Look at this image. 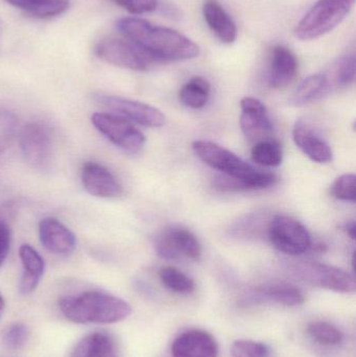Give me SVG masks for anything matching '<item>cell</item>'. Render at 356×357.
Returning a JSON list of instances; mask_svg holds the SVG:
<instances>
[{
  "mask_svg": "<svg viewBox=\"0 0 356 357\" xmlns=\"http://www.w3.org/2000/svg\"><path fill=\"white\" fill-rule=\"evenodd\" d=\"M29 337V331L26 325L23 323H14L4 331L2 342L8 349L17 350L26 344Z\"/></svg>",
  "mask_w": 356,
  "mask_h": 357,
  "instance_id": "4dcf8cb0",
  "label": "cell"
},
{
  "mask_svg": "<svg viewBox=\"0 0 356 357\" xmlns=\"http://www.w3.org/2000/svg\"><path fill=\"white\" fill-rule=\"evenodd\" d=\"M355 0H318L295 29L297 39L311 41L334 31L348 16Z\"/></svg>",
  "mask_w": 356,
  "mask_h": 357,
  "instance_id": "277c9868",
  "label": "cell"
},
{
  "mask_svg": "<svg viewBox=\"0 0 356 357\" xmlns=\"http://www.w3.org/2000/svg\"><path fill=\"white\" fill-rule=\"evenodd\" d=\"M63 316L75 324H113L132 314L127 302L104 291H85L59 301Z\"/></svg>",
  "mask_w": 356,
  "mask_h": 357,
  "instance_id": "3957f363",
  "label": "cell"
},
{
  "mask_svg": "<svg viewBox=\"0 0 356 357\" xmlns=\"http://www.w3.org/2000/svg\"><path fill=\"white\" fill-rule=\"evenodd\" d=\"M112 1L134 15L156 12L160 6V0H112Z\"/></svg>",
  "mask_w": 356,
  "mask_h": 357,
  "instance_id": "d6a6232c",
  "label": "cell"
},
{
  "mask_svg": "<svg viewBox=\"0 0 356 357\" xmlns=\"http://www.w3.org/2000/svg\"><path fill=\"white\" fill-rule=\"evenodd\" d=\"M39 236L43 247L56 255H68L77 247L75 234L56 218H44L40 222Z\"/></svg>",
  "mask_w": 356,
  "mask_h": 357,
  "instance_id": "2e32d148",
  "label": "cell"
},
{
  "mask_svg": "<svg viewBox=\"0 0 356 357\" xmlns=\"http://www.w3.org/2000/svg\"><path fill=\"white\" fill-rule=\"evenodd\" d=\"M95 54L108 64L135 71H146L152 60L129 40L108 38L96 45Z\"/></svg>",
  "mask_w": 356,
  "mask_h": 357,
  "instance_id": "9c48e42d",
  "label": "cell"
},
{
  "mask_svg": "<svg viewBox=\"0 0 356 357\" xmlns=\"http://www.w3.org/2000/svg\"><path fill=\"white\" fill-rule=\"evenodd\" d=\"M23 272L19 282V291L22 295H29L37 289L44 271L45 262L42 256L29 245H21L19 250Z\"/></svg>",
  "mask_w": 356,
  "mask_h": 357,
  "instance_id": "ffe728a7",
  "label": "cell"
},
{
  "mask_svg": "<svg viewBox=\"0 0 356 357\" xmlns=\"http://www.w3.org/2000/svg\"><path fill=\"white\" fill-rule=\"evenodd\" d=\"M203 16L215 37L225 44H231L238 39V26L232 17L217 0H205Z\"/></svg>",
  "mask_w": 356,
  "mask_h": 357,
  "instance_id": "d6986e66",
  "label": "cell"
},
{
  "mask_svg": "<svg viewBox=\"0 0 356 357\" xmlns=\"http://www.w3.org/2000/svg\"><path fill=\"white\" fill-rule=\"evenodd\" d=\"M4 1L40 19L60 16L69 8V0H4Z\"/></svg>",
  "mask_w": 356,
  "mask_h": 357,
  "instance_id": "7402d4cb",
  "label": "cell"
},
{
  "mask_svg": "<svg viewBox=\"0 0 356 357\" xmlns=\"http://www.w3.org/2000/svg\"><path fill=\"white\" fill-rule=\"evenodd\" d=\"M70 357H119L118 345L109 333H90L77 344Z\"/></svg>",
  "mask_w": 356,
  "mask_h": 357,
  "instance_id": "44dd1931",
  "label": "cell"
},
{
  "mask_svg": "<svg viewBox=\"0 0 356 357\" xmlns=\"http://www.w3.org/2000/svg\"><path fill=\"white\" fill-rule=\"evenodd\" d=\"M298 73V61L294 52L284 45L273 47L270 56L268 82L272 88L279 89L290 85Z\"/></svg>",
  "mask_w": 356,
  "mask_h": 357,
  "instance_id": "e0dca14e",
  "label": "cell"
},
{
  "mask_svg": "<svg viewBox=\"0 0 356 357\" xmlns=\"http://www.w3.org/2000/svg\"><path fill=\"white\" fill-rule=\"evenodd\" d=\"M4 307H6V301H4L3 297L0 294V320H1L2 314H3Z\"/></svg>",
  "mask_w": 356,
  "mask_h": 357,
  "instance_id": "d590c367",
  "label": "cell"
},
{
  "mask_svg": "<svg viewBox=\"0 0 356 357\" xmlns=\"http://www.w3.org/2000/svg\"><path fill=\"white\" fill-rule=\"evenodd\" d=\"M18 126V119L8 110H0V155L12 144Z\"/></svg>",
  "mask_w": 356,
  "mask_h": 357,
  "instance_id": "f546056e",
  "label": "cell"
},
{
  "mask_svg": "<svg viewBox=\"0 0 356 357\" xmlns=\"http://www.w3.org/2000/svg\"><path fill=\"white\" fill-rule=\"evenodd\" d=\"M286 270L300 280L336 293H355V277L341 268L314 261H286Z\"/></svg>",
  "mask_w": 356,
  "mask_h": 357,
  "instance_id": "5b68a950",
  "label": "cell"
},
{
  "mask_svg": "<svg viewBox=\"0 0 356 357\" xmlns=\"http://www.w3.org/2000/svg\"><path fill=\"white\" fill-rule=\"evenodd\" d=\"M117 29L154 63L190 60L200 54V47L183 33L154 25L144 19H121Z\"/></svg>",
  "mask_w": 356,
  "mask_h": 357,
  "instance_id": "6da1fadb",
  "label": "cell"
},
{
  "mask_svg": "<svg viewBox=\"0 0 356 357\" xmlns=\"http://www.w3.org/2000/svg\"><path fill=\"white\" fill-rule=\"evenodd\" d=\"M324 73L327 77L330 89L348 87L355 79V54L341 56Z\"/></svg>",
  "mask_w": 356,
  "mask_h": 357,
  "instance_id": "603a6c76",
  "label": "cell"
},
{
  "mask_svg": "<svg viewBox=\"0 0 356 357\" xmlns=\"http://www.w3.org/2000/svg\"><path fill=\"white\" fill-rule=\"evenodd\" d=\"M305 296L301 289L295 285L284 282L265 283L249 289L242 299L240 305H276L295 307L304 303Z\"/></svg>",
  "mask_w": 356,
  "mask_h": 357,
  "instance_id": "8fae6325",
  "label": "cell"
},
{
  "mask_svg": "<svg viewBox=\"0 0 356 357\" xmlns=\"http://www.w3.org/2000/svg\"><path fill=\"white\" fill-rule=\"evenodd\" d=\"M240 128L253 142L273 139L274 127L265 105L255 98H244L240 102Z\"/></svg>",
  "mask_w": 356,
  "mask_h": 357,
  "instance_id": "4fadbf2b",
  "label": "cell"
},
{
  "mask_svg": "<svg viewBox=\"0 0 356 357\" xmlns=\"http://www.w3.org/2000/svg\"><path fill=\"white\" fill-rule=\"evenodd\" d=\"M155 249L163 259L178 260L186 257L198 260L202 254L200 243L187 229L173 227L155 239Z\"/></svg>",
  "mask_w": 356,
  "mask_h": 357,
  "instance_id": "7c38bea8",
  "label": "cell"
},
{
  "mask_svg": "<svg viewBox=\"0 0 356 357\" xmlns=\"http://www.w3.org/2000/svg\"><path fill=\"white\" fill-rule=\"evenodd\" d=\"M284 158L282 146L274 139L257 142L251 152V159L256 165L274 167L281 165Z\"/></svg>",
  "mask_w": 356,
  "mask_h": 357,
  "instance_id": "484cf974",
  "label": "cell"
},
{
  "mask_svg": "<svg viewBox=\"0 0 356 357\" xmlns=\"http://www.w3.org/2000/svg\"><path fill=\"white\" fill-rule=\"evenodd\" d=\"M19 144L25 161L38 171H48L52 167L54 139L47 126L29 123L19 133Z\"/></svg>",
  "mask_w": 356,
  "mask_h": 357,
  "instance_id": "8992f818",
  "label": "cell"
},
{
  "mask_svg": "<svg viewBox=\"0 0 356 357\" xmlns=\"http://www.w3.org/2000/svg\"><path fill=\"white\" fill-rule=\"evenodd\" d=\"M332 197L341 201L355 203V176L353 174H346L336 178L332 186Z\"/></svg>",
  "mask_w": 356,
  "mask_h": 357,
  "instance_id": "1f68e13d",
  "label": "cell"
},
{
  "mask_svg": "<svg viewBox=\"0 0 356 357\" xmlns=\"http://www.w3.org/2000/svg\"><path fill=\"white\" fill-rule=\"evenodd\" d=\"M330 90L332 89L325 73H316V75H309L300 84L298 89L295 92L293 102L298 106L309 104L325 96Z\"/></svg>",
  "mask_w": 356,
  "mask_h": 357,
  "instance_id": "cb8c5ba5",
  "label": "cell"
},
{
  "mask_svg": "<svg viewBox=\"0 0 356 357\" xmlns=\"http://www.w3.org/2000/svg\"><path fill=\"white\" fill-rule=\"evenodd\" d=\"M272 245L288 255H301L311 247V237L304 225L286 215H275L268 225Z\"/></svg>",
  "mask_w": 356,
  "mask_h": 357,
  "instance_id": "52a82bcc",
  "label": "cell"
},
{
  "mask_svg": "<svg viewBox=\"0 0 356 357\" xmlns=\"http://www.w3.org/2000/svg\"><path fill=\"white\" fill-rule=\"evenodd\" d=\"M344 230L346 231L347 234L350 236V238L355 241L356 236V226L355 220L346 222V224L344 225Z\"/></svg>",
  "mask_w": 356,
  "mask_h": 357,
  "instance_id": "e575fe53",
  "label": "cell"
},
{
  "mask_svg": "<svg viewBox=\"0 0 356 357\" xmlns=\"http://www.w3.org/2000/svg\"><path fill=\"white\" fill-rule=\"evenodd\" d=\"M95 100L119 116L144 127L159 128L167 123V117L159 109L137 100L102 93L96 94Z\"/></svg>",
  "mask_w": 356,
  "mask_h": 357,
  "instance_id": "30bf717a",
  "label": "cell"
},
{
  "mask_svg": "<svg viewBox=\"0 0 356 357\" xmlns=\"http://www.w3.org/2000/svg\"><path fill=\"white\" fill-rule=\"evenodd\" d=\"M82 183L88 193L98 197H116L123 192V187L115 176L104 165L87 162L82 169Z\"/></svg>",
  "mask_w": 356,
  "mask_h": 357,
  "instance_id": "9a60e30c",
  "label": "cell"
},
{
  "mask_svg": "<svg viewBox=\"0 0 356 357\" xmlns=\"http://www.w3.org/2000/svg\"><path fill=\"white\" fill-rule=\"evenodd\" d=\"M232 357H273L270 346L251 340H238L231 346Z\"/></svg>",
  "mask_w": 356,
  "mask_h": 357,
  "instance_id": "f1b7e54d",
  "label": "cell"
},
{
  "mask_svg": "<svg viewBox=\"0 0 356 357\" xmlns=\"http://www.w3.org/2000/svg\"><path fill=\"white\" fill-rule=\"evenodd\" d=\"M12 243V231L6 220H0V266L6 261Z\"/></svg>",
  "mask_w": 356,
  "mask_h": 357,
  "instance_id": "836d02e7",
  "label": "cell"
},
{
  "mask_svg": "<svg viewBox=\"0 0 356 357\" xmlns=\"http://www.w3.org/2000/svg\"><path fill=\"white\" fill-rule=\"evenodd\" d=\"M192 150L205 165L225 175L219 178V190H261L277 182L274 174L255 169L219 144L198 140L192 144Z\"/></svg>",
  "mask_w": 356,
  "mask_h": 357,
  "instance_id": "7a4b0ae2",
  "label": "cell"
},
{
  "mask_svg": "<svg viewBox=\"0 0 356 357\" xmlns=\"http://www.w3.org/2000/svg\"><path fill=\"white\" fill-rule=\"evenodd\" d=\"M159 277L162 284L173 293L188 295L196 289L194 281L178 268L171 266L161 268Z\"/></svg>",
  "mask_w": 356,
  "mask_h": 357,
  "instance_id": "4316f807",
  "label": "cell"
},
{
  "mask_svg": "<svg viewBox=\"0 0 356 357\" xmlns=\"http://www.w3.org/2000/svg\"><path fill=\"white\" fill-rule=\"evenodd\" d=\"M307 333L314 341L323 346H338L344 340V335L338 327L323 321L309 323Z\"/></svg>",
  "mask_w": 356,
  "mask_h": 357,
  "instance_id": "83f0119b",
  "label": "cell"
},
{
  "mask_svg": "<svg viewBox=\"0 0 356 357\" xmlns=\"http://www.w3.org/2000/svg\"><path fill=\"white\" fill-rule=\"evenodd\" d=\"M210 96V84L204 77H192L180 90L179 98L182 104L192 109L206 106Z\"/></svg>",
  "mask_w": 356,
  "mask_h": 357,
  "instance_id": "d4e9b609",
  "label": "cell"
},
{
  "mask_svg": "<svg viewBox=\"0 0 356 357\" xmlns=\"http://www.w3.org/2000/svg\"><path fill=\"white\" fill-rule=\"evenodd\" d=\"M295 144L314 162L330 163L334 159L330 144L304 121H297L293 131Z\"/></svg>",
  "mask_w": 356,
  "mask_h": 357,
  "instance_id": "ac0fdd59",
  "label": "cell"
},
{
  "mask_svg": "<svg viewBox=\"0 0 356 357\" xmlns=\"http://www.w3.org/2000/svg\"><path fill=\"white\" fill-rule=\"evenodd\" d=\"M0 33H1V22H0Z\"/></svg>",
  "mask_w": 356,
  "mask_h": 357,
  "instance_id": "8d00e7d4",
  "label": "cell"
},
{
  "mask_svg": "<svg viewBox=\"0 0 356 357\" xmlns=\"http://www.w3.org/2000/svg\"><path fill=\"white\" fill-rule=\"evenodd\" d=\"M91 121L107 139L125 152L138 153L146 144L144 134L131 121L119 115L95 113Z\"/></svg>",
  "mask_w": 356,
  "mask_h": 357,
  "instance_id": "ba28073f",
  "label": "cell"
},
{
  "mask_svg": "<svg viewBox=\"0 0 356 357\" xmlns=\"http://www.w3.org/2000/svg\"><path fill=\"white\" fill-rule=\"evenodd\" d=\"M219 346L215 337L200 329L180 335L171 345L173 357H217Z\"/></svg>",
  "mask_w": 356,
  "mask_h": 357,
  "instance_id": "5bb4252c",
  "label": "cell"
}]
</instances>
